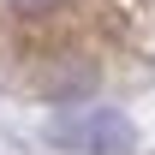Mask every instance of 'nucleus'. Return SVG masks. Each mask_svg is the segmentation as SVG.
<instances>
[{
    "label": "nucleus",
    "mask_w": 155,
    "mask_h": 155,
    "mask_svg": "<svg viewBox=\"0 0 155 155\" xmlns=\"http://www.w3.org/2000/svg\"><path fill=\"white\" fill-rule=\"evenodd\" d=\"M6 6H12V12H24V18H36V12H54L60 0H6Z\"/></svg>",
    "instance_id": "f03ea898"
},
{
    "label": "nucleus",
    "mask_w": 155,
    "mask_h": 155,
    "mask_svg": "<svg viewBox=\"0 0 155 155\" xmlns=\"http://www.w3.org/2000/svg\"><path fill=\"white\" fill-rule=\"evenodd\" d=\"M48 137L60 149H72V155H125L131 149V119L114 114V107H84V114L54 119Z\"/></svg>",
    "instance_id": "f257e3e1"
}]
</instances>
